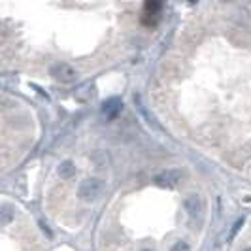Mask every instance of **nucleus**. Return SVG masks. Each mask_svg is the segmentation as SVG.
Masks as SVG:
<instances>
[{"mask_svg":"<svg viewBox=\"0 0 251 251\" xmlns=\"http://www.w3.org/2000/svg\"><path fill=\"white\" fill-rule=\"evenodd\" d=\"M140 251H153V250H147V248H144V250H140Z\"/></svg>","mask_w":251,"mask_h":251,"instance_id":"obj_8","label":"nucleus"},{"mask_svg":"<svg viewBox=\"0 0 251 251\" xmlns=\"http://www.w3.org/2000/svg\"><path fill=\"white\" fill-rule=\"evenodd\" d=\"M244 251H251V248H248V250H244Z\"/></svg>","mask_w":251,"mask_h":251,"instance_id":"obj_9","label":"nucleus"},{"mask_svg":"<svg viewBox=\"0 0 251 251\" xmlns=\"http://www.w3.org/2000/svg\"><path fill=\"white\" fill-rule=\"evenodd\" d=\"M183 206H185V209L189 211V215L195 219V217H198L200 213H202V202H200V198L196 195H189L185 200H183Z\"/></svg>","mask_w":251,"mask_h":251,"instance_id":"obj_3","label":"nucleus"},{"mask_svg":"<svg viewBox=\"0 0 251 251\" xmlns=\"http://www.w3.org/2000/svg\"><path fill=\"white\" fill-rule=\"evenodd\" d=\"M180 180H182V172L180 170H167L161 176H157V183L159 185H168V187L176 185Z\"/></svg>","mask_w":251,"mask_h":251,"instance_id":"obj_4","label":"nucleus"},{"mask_svg":"<svg viewBox=\"0 0 251 251\" xmlns=\"http://www.w3.org/2000/svg\"><path fill=\"white\" fill-rule=\"evenodd\" d=\"M172 251H191V248H189L187 242H176L174 248H172Z\"/></svg>","mask_w":251,"mask_h":251,"instance_id":"obj_7","label":"nucleus"},{"mask_svg":"<svg viewBox=\"0 0 251 251\" xmlns=\"http://www.w3.org/2000/svg\"><path fill=\"white\" fill-rule=\"evenodd\" d=\"M104 191H106V183L102 182V180H98V178H89V180H85V182L80 185L78 195H80V198L85 200V202H95V200H98L100 196L104 195Z\"/></svg>","mask_w":251,"mask_h":251,"instance_id":"obj_1","label":"nucleus"},{"mask_svg":"<svg viewBox=\"0 0 251 251\" xmlns=\"http://www.w3.org/2000/svg\"><path fill=\"white\" fill-rule=\"evenodd\" d=\"M59 174H61V178H64V180L72 178V176L76 174V167L72 165V161H64V163L59 167Z\"/></svg>","mask_w":251,"mask_h":251,"instance_id":"obj_5","label":"nucleus"},{"mask_svg":"<svg viewBox=\"0 0 251 251\" xmlns=\"http://www.w3.org/2000/svg\"><path fill=\"white\" fill-rule=\"evenodd\" d=\"M51 74L55 76L57 80H61V82H72L74 78H76V72H74V68L72 66H68V64H64V63H61V64H55L53 68H51Z\"/></svg>","mask_w":251,"mask_h":251,"instance_id":"obj_2","label":"nucleus"},{"mask_svg":"<svg viewBox=\"0 0 251 251\" xmlns=\"http://www.w3.org/2000/svg\"><path fill=\"white\" fill-rule=\"evenodd\" d=\"M119 110H121V102L119 100H110V102L104 104V112L108 113V115H115Z\"/></svg>","mask_w":251,"mask_h":251,"instance_id":"obj_6","label":"nucleus"}]
</instances>
